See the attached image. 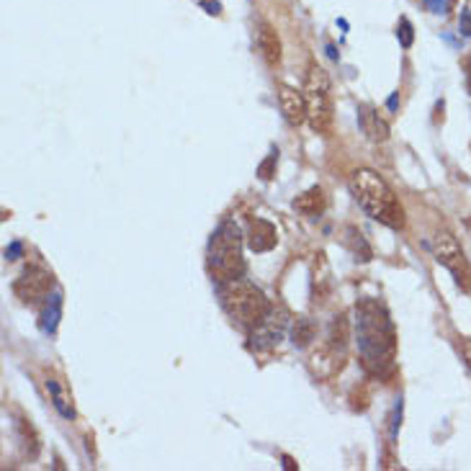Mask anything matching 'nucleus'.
<instances>
[{
  "mask_svg": "<svg viewBox=\"0 0 471 471\" xmlns=\"http://www.w3.org/2000/svg\"><path fill=\"white\" fill-rule=\"evenodd\" d=\"M356 340L366 371L384 376L394 368L397 337L386 309L376 299H364L356 309Z\"/></svg>",
  "mask_w": 471,
  "mask_h": 471,
  "instance_id": "obj_1",
  "label": "nucleus"
},
{
  "mask_svg": "<svg viewBox=\"0 0 471 471\" xmlns=\"http://www.w3.org/2000/svg\"><path fill=\"white\" fill-rule=\"evenodd\" d=\"M350 193L358 201V207L364 209L371 219L381 221L392 229L405 227V209L389 188V183L378 173L366 170V168L356 170L350 175Z\"/></svg>",
  "mask_w": 471,
  "mask_h": 471,
  "instance_id": "obj_2",
  "label": "nucleus"
},
{
  "mask_svg": "<svg viewBox=\"0 0 471 471\" xmlns=\"http://www.w3.org/2000/svg\"><path fill=\"white\" fill-rule=\"evenodd\" d=\"M207 265L209 273L214 276L219 284L232 279H240L245 273V257H243V237L240 229L232 219L221 221L216 232L209 240L207 250Z\"/></svg>",
  "mask_w": 471,
  "mask_h": 471,
  "instance_id": "obj_3",
  "label": "nucleus"
},
{
  "mask_svg": "<svg viewBox=\"0 0 471 471\" xmlns=\"http://www.w3.org/2000/svg\"><path fill=\"white\" fill-rule=\"evenodd\" d=\"M219 299L224 312L243 327H257L263 317L268 314L271 304L265 299V293L255 284L245 281L243 276L232 281H224L219 286Z\"/></svg>",
  "mask_w": 471,
  "mask_h": 471,
  "instance_id": "obj_4",
  "label": "nucleus"
},
{
  "mask_svg": "<svg viewBox=\"0 0 471 471\" xmlns=\"http://www.w3.org/2000/svg\"><path fill=\"white\" fill-rule=\"evenodd\" d=\"M304 100H307V122L317 134H330L332 129V100H330L327 72L312 64L304 83Z\"/></svg>",
  "mask_w": 471,
  "mask_h": 471,
  "instance_id": "obj_5",
  "label": "nucleus"
},
{
  "mask_svg": "<svg viewBox=\"0 0 471 471\" xmlns=\"http://www.w3.org/2000/svg\"><path fill=\"white\" fill-rule=\"evenodd\" d=\"M433 250H436V260L441 265H446L450 273H453V279H456V284L464 289V291H469L471 289V271H469V263H466L464 257V250L458 248L456 237L450 235V232H438L436 237H433Z\"/></svg>",
  "mask_w": 471,
  "mask_h": 471,
  "instance_id": "obj_6",
  "label": "nucleus"
},
{
  "mask_svg": "<svg viewBox=\"0 0 471 471\" xmlns=\"http://www.w3.org/2000/svg\"><path fill=\"white\" fill-rule=\"evenodd\" d=\"M52 273L42 265H29L26 271L13 281V293L23 304H36L50 296L52 291Z\"/></svg>",
  "mask_w": 471,
  "mask_h": 471,
  "instance_id": "obj_7",
  "label": "nucleus"
},
{
  "mask_svg": "<svg viewBox=\"0 0 471 471\" xmlns=\"http://www.w3.org/2000/svg\"><path fill=\"white\" fill-rule=\"evenodd\" d=\"M286 322H289V314H286L284 309L271 307L268 314L263 317V322H260L255 327V332H252V345H255V348H273V345H279Z\"/></svg>",
  "mask_w": 471,
  "mask_h": 471,
  "instance_id": "obj_8",
  "label": "nucleus"
},
{
  "mask_svg": "<svg viewBox=\"0 0 471 471\" xmlns=\"http://www.w3.org/2000/svg\"><path fill=\"white\" fill-rule=\"evenodd\" d=\"M279 100H281V111H284V119L291 127H299V124L307 122V100H304V93L293 91L289 86L279 88Z\"/></svg>",
  "mask_w": 471,
  "mask_h": 471,
  "instance_id": "obj_9",
  "label": "nucleus"
},
{
  "mask_svg": "<svg viewBox=\"0 0 471 471\" xmlns=\"http://www.w3.org/2000/svg\"><path fill=\"white\" fill-rule=\"evenodd\" d=\"M279 243V235H276V227L265 219H252L250 227H248V245H250L252 252H268L276 248Z\"/></svg>",
  "mask_w": 471,
  "mask_h": 471,
  "instance_id": "obj_10",
  "label": "nucleus"
},
{
  "mask_svg": "<svg viewBox=\"0 0 471 471\" xmlns=\"http://www.w3.org/2000/svg\"><path fill=\"white\" fill-rule=\"evenodd\" d=\"M255 47H257V52L263 54V59H265L268 64H279V62H281V42H279V34H276V31H273L265 21L257 23Z\"/></svg>",
  "mask_w": 471,
  "mask_h": 471,
  "instance_id": "obj_11",
  "label": "nucleus"
},
{
  "mask_svg": "<svg viewBox=\"0 0 471 471\" xmlns=\"http://www.w3.org/2000/svg\"><path fill=\"white\" fill-rule=\"evenodd\" d=\"M358 124L371 142H386L389 139V124L371 106H358Z\"/></svg>",
  "mask_w": 471,
  "mask_h": 471,
  "instance_id": "obj_12",
  "label": "nucleus"
},
{
  "mask_svg": "<svg viewBox=\"0 0 471 471\" xmlns=\"http://www.w3.org/2000/svg\"><path fill=\"white\" fill-rule=\"evenodd\" d=\"M325 207H327V199H325V191H322L320 186L309 188V191H304L301 196L293 199V209H296L299 214H307V216L322 214Z\"/></svg>",
  "mask_w": 471,
  "mask_h": 471,
  "instance_id": "obj_13",
  "label": "nucleus"
},
{
  "mask_svg": "<svg viewBox=\"0 0 471 471\" xmlns=\"http://www.w3.org/2000/svg\"><path fill=\"white\" fill-rule=\"evenodd\" d=\"M62 320V291H54L52 296H47V304H44L42 312V330L47 335H54L57 332V325Z\"/></svg>",
  "mask_w": 471,
  "mask_h": 471,
  "instance_id": "obj_14",
  "label": "nucleus"
},
{
  "mask_svg": "<svg viewBox=\"0 0 471 471\" xmlns=\"http://www.w3.org/2000/svg\"><path fill=\"white\" fill-rule=\"evenodd\" d=\"M44 384H47V392L52 394V405H54V409L62 414L64 420H75V407H72V400L67 397V392H64L62 386L57 384V378H47Z\"/></svg>",
  "mask_w": 471,
  "mask_h": 471,
  "instance_id": "obj_15",
  "label": "nucleus"
},
{
  "mask_svg": "<svg viewBox=\"0 0 471 471\" xmlns=\"http://www.w3.org/2000/svg\"><path fill=\"white\" fill-rule=\"evenodd\" d=\"M314 335H317L314 322L309 320V317H299V320H296V325H293V330H291L293 345H296V348H307V345L314 340Z\"/></svg>",
  "mask_w": 471,
  "mask_h": 471,
  "instance_id": "obj_16",
  "label": "nucleus"
},
{
  "mask_svg": "<svg viewBox=\"0 0 471 471\" xmlns=\"http://www.w3.org/2000/svg\"><path fill=\"white\" fill-rule=\"evenodd\" d=\"M345 245L350 248V252L356 257H361V260H371V248H368V243H366V237L358 232L356 227H348L345 229Z\"/></svg>",
  "mask_w": 471,
  "mask_h": 471,
  "instance_id": "obj_17",
  "label": "nucleus"
},
{
  "mask_svg": "<svg viewBox=\"0 0 471 471\" xmlns=\"http://www.w3.org/2000/svg\"><path fill=\"white\" fill-rule=\"evenodd\" d=\"M276 163H279V152H271L263 163L257 165V175H260L263 180H271L273 175H276Z\"/></svg>",
  "mask_w": 471,
  "mask_h": 471,
  "instance_id": "obj_18",
  "label": "nucleus"
},
{
  "mask_svg": "<svg viewBox=\"0 0 471 471\" xmlns=\"http://www.w3.org/2000/svg\"><path fill=\"white\" fill-rule=\"evenodd\" d=\"M397 39H400V44L405 47V50H409L414 42V31H412V23L407 21V18H402L400 26H397Z\"/></svg>",
  "mask_w": 471,
  "mask_h": 471,
  "instance_id": "obj_19",
  "label": "nucleus"
},
{
  "mask_svg": "<svg viewBox=\"0 0 471 471\" xmlns=\"http://www.w3.org/2000/svg\"><path fill=\"white\" fill-rule=\"evenodd\" d=\"M458 29L464 36H471V8H464L461 16H458Z\"/></svg>",
  "mask_w": 471,
  "mask_h": 471,
  "instance_id": "obj_20",
  "label": "nucleus"
},
{
  "mask_svg": "<svg viewBox=\"0 0 471 471\" xmlns=\"http://www.w3.org/2000/svg\"><path fill=\"white\" fill-rule=\"evenodd\" d=\"M425 6L430 8V13H446L450 6V0H425Z\"/></svg>",
  "mask_w": 471,
  "mask_h": 471,
  "instance_id": "obj_21",
  "label": "nucleus"
},
{
  "mask_svg": "<svg viewBox=\"0 0 471 471\" xmlns=\"http://www.w3.org/2000/svg\"><path fill=\"white\" fill-rule=\"evenodd\" d=\"M21 252H23V245L21 243H11L6 248V260H18V257H21Z\"/></svg>",
  "mask_w": 471,
  "mask_h": 471,
  "instance_id": "obj_22",
  "label": "nucleus"
},
{
  "mask_svg": "<svg viewBox=\"0 0 471 471\" xmlns=\"http://www.w3.org/2000/svg\"><path fill=\"white\" fill-rule=\"evenodd\" d=\"M461 353H464V361L471 371V337H464V340H461Z\"/></svg>",
  "mask_w": 471,
  "mask_h": 471,
  "instance_id": "obj_23",
  "label": "nucleus"
},
{
  "mask_svg": "<svg viewBox=\"0 0 471 471\" xmlns=\"http://www.w3.org/2000/svg\"><path fill=\"white\" fill-rule=\"evenodd\" d=\"M464 72H466V91H469V95H471V57L464 62Z\"/></svg>",
  "mask_w": 471,
  "mask_h": 471,
  "instance_id": "obj_24",
  "label": "nucleus"
},
{
  "mask_svg": "<svg viewBox=\"0 0 471 471\" xmlns=\"http://www.w3.org/2000/svg\"><path fill=\"white\" fill-rule=\"evenodd\" d=\"M204 8H207V13H211V16H216L219 13V3H204Z\"/></svg>",
  "mask_w": 471,
  "mask_h": 471,
  "instance_id": "obj_25",
  "label": "nucleus"
},
{
  "mask_svg": "<svg viewBox=\"0 0 471 471\" xmlns=\"http://www.w3.org/2000/svg\"><path fill=\"white\" fill-rule=\"evenodd\" d=\"M386 106L392 108V111H397V93H394V95H392V98L386 100Z\"/></svg>",
  "mask_w": 471,
  "mask_h": 471,
  "instance_id": "obj_26",
  "label": "nucleus"
},
{
  "mask_svg": "<svg viewBox=\"0 0 471 471\" xmlns=\"http://www.w3.org/2000/svg\"><path fill=\"white\" fill-rule=\"evenodd\" d=\"M284 469H296V464H293L289 456H284Z\"/></svg>",
  "mask_w": 471,
  "mask_h": 471,
  "instance_id": "obj_27",
  "label": "nucleus"
}]
</instances>
